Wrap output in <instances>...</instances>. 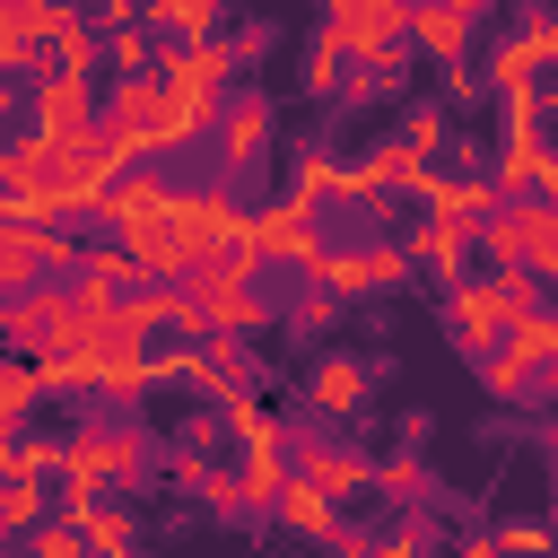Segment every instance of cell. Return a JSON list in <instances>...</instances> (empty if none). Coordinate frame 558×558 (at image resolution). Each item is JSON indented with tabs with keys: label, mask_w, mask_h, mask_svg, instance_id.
<instances>
[{
	"label": "cell",
	"mask_w": 558,
	"mask_h": 558,
	"mask_svg": "<svg viewBox=\"0 0 558 558\" xmlns=\"http://www.w3.org/2000/svg\"><path fill=\"white\" fill-rule=\"evenodd\" d=\"M471 253H480L488 270H506V262H523V218H514V201L480 218V235H471Z\"/></svg>",
	"instance_id": "d6a6232c"
},
{
	"label": "cell",
	"mask_w": 558,
	"mask_h": 558,
	"mask_svg": "<svg viewBox=\"0 0 558 558\" xmlns=\"http://www.w3.org/2000/svg\"><path fill=\"white\" fill-rule=\"evenodd\" d=\"M514 44L532 52V70H558V9H532V17L514 26Z\"/></svg>",
	"instance_id": "7bdbcfd3"
},
{
	"label": "cell",
	"mask_w": 558,
	"mask_h": 558,
	"mask_svg": "<svg viewBox=\"0 0 558 558\" xmlns=\"http://www.w3.org/2000/svg\"><path fill=\"white\" fill-rule=\"evenodd\" d=\"M105 122V87L87 78V70H44V78H26V131H52V140H87Z\"/></svg>",
	"instance_id": "5b68a950"
},
{
	"label": "cell",
	"mask_w": 558,
	"mask_h": 558,
	"mask_svg": "<svg viewBox=\"0 0 558 558\" xmlns=\"http://www.w3.org/2000/svg\"><path fill=\"white\" fill-rule=\"evenodd\" d=\"M70 288H78V305H122V296L140 288V262H131V244H122V235L87 244V253H78V270H70Z\"/></svg>",
	"instance_id": "ac0fdd59"
},
{
	"label": "cell",
	"mask_w": 558,
	"mask_h": 558,
	"mask_svg": "<svg viewBox=\"0 0 558 558\" xmlns=\"http://www.w3.org/2000/svg\"><path fill=\"white\" fill-rule=\"evenodd\" d=\"M9 453H17V427L0 418V480H9Z\"/></svg>",
	"instance_id": "11a10c76"
},
{
	"label": "cell",
	"mask_w": 558,
	"mask_h": 558,
	"mask_svg": "<svg viewBox=\"0 0 558 558\" xmlns=\"http://www.w3.org/2000/svg\"><path fill=\"white\" fill-rule=\"evenodd\" d=\"M541 201L558 209V148H549V174H541Z\"/></svg>",
	"instance_id": "db71d44e"
},
{
	"label": "cell",
	"mask_w": 558,
	"mask_h": 558,
	"mask_svg": "<svg viewBox=\"0 0 558 558\" xmlns=\"http://www.w3.org/2000/svg\"><path fill=\"white\" fill-rule=\"evenodd\" d=\"M35 279H44L35 227H26V218H0V296H17V288H35Z\"/></svg>",
	"instance_id": "1f68e13d"
},
{
	"label": "cell",
	"mask_w": 558,
	"mask_h": 558,
	"mask_svg": "<svg viewBox=\"0 0 558 558\" xmlns=\"http://www.w3.org/2000/svg\"><path fill=\"white\" fill-rule=\"evenodd\" d=\"M61 462H70V436H17L9 480H61Z\"/></svg>",
	"instance_id": "74e56055"
},
{
	"label": "cell",
	"mask_w": 558,
	"mask_h": 558,
	"mask_svg": "<svg viewBox=\"0 0 558 558\" xmlns=\"http://www.w3.org/2000/svg\"><path fill=\"white\" fill-rule=\"evenodd\" d=\"M270 131H279V105H270V96H253V87H235V96L218 105V122H209V174H218V183L262 174Z\"/></svg>",
	"instance_id": "3957f363"
},
{
	"label": "cell",
	"mask_w": 558,
	"mask_h": 558,
	"mask_svg": "<svg viewBox=\"0 0 558 558\" xmlns=\"http://www.w3.org/2000/svg\"><path fill=\"white\" fill-rule=\"evenodd\" d=\"M506 323H514V314L497 305V288H488V279H453V288H445V331H453V349H462V357H488V349L506 340Z\"/></svg>",
	"instance_id": "4fadbf2b"
},
{
	"label": "cell",
	"mask_w": 558,
	"mask_h": 558,
	"mask_svg": "<svg viewBox=\"0 0 558 558\" xmlns=\"http://www.w3.org/2000/svg\"><path fill=\"white\" fill-rule=\"evenodd\" d=\"M218 17H227V0H148V35H166V44L218 35Z\"/></svg>",
	"instance_id": "83f0119b"
},
{
	"label": "cell",
	"mask_w": 558,
	"mask_h": 558,
	"mask_svg": "<svg viewBox=\"0 0 558 558\" xmlns=\"http://www.w3.org/2000/svg\"><path fill=\"white\" fill-rule=\"evenodd\" d=\"M488 157H497V140H480V131H453V174H488Z\"/></svg>",
	"instance_id": "c3c4849f"
},
{
	"label": "cell",
	"mask_w": 558,
	"mask_h": 558,
	"mask_svg": "<svg viewBox=\"0 0 558 558\" xmlns=\"http://www.w3.org/2000/svg\"><path fill=\"white\" fill-rule=\"evenodd\" d=\"M61 471L96 480V488H140L157 471V445H148V427H131V410H87L70 427V462Z\"/></svg>",
	"instance_id": "6da1fadb"
},
{
	"label": "cell",
	"mask_w": 558,
	"mask_h": 558,
	"mask_svg": "<svg viewBox=\"0 0 558 558\" xmlns=\"http://www.w3.org/2000/svg\"><path fill=\"white\" fill-rule=\"evenodd\" d=\"M418 541H427V532H418V514H410V523H392V532H366V558H418Z\"/></svg>",
	"instance_id": "f6af8a7d"
},
{
	"label": "cell",
	"mask_w": 558,
	"mask_h": 558,
	"mask_svg": "<svg viewBox=\"0 0 558 558\" xmlns=\"http://www.w3.org/2000/svg\"><path fill=\"white\" fill-rule=\"evenodd\" d=\"M541 410L558 418V366H541Z\"/></svg>",
	"instance_id": "f5cc1de1"
},
{
	"label": "cell",
	"mask_w": 558,
	"mask_h": 558,
	"mask_svg": "<svg viewBox=\"0 0 558 558\" xmlns=\"http://www.w3.org/2000/svg\"><path fill=\"white\" fill-rule=\"evenodd\" d=\"M453 558H497V532H462V541H453Z\"/></svg>",
	"instance_id": "f907efd6"
},
{
	"label": "cell",
	"mask_w": 558,
	"mask_h": 558,
	"mask_svg": "<svg viewBox=\"0 0 558 558\" xmlns=\"http://www.w3.org/2000/svg\"><path fill=\"white\" fill-rule=\"evenodd\" d=\"M279 323H288L296 340H314V349H323V340H331V323H340V296H331L323 279H305V288L279 305Z\"/></svg>",
	"instance_id": "f546056e"
},
{
	"label": "cell",
	"mask_w": 558,
	"mask_h": 558,
	"mask_svg": "<svg viewBox=\"0 0 558 558\" xmlns=\"http://www.w3.org/2000/svg\"><path fill=\"white\" fill-rule=\"evenodd\" d=\"M192 497H201L209 514H253V506H244V471H218V462L201 471V488H192Z\"/></svg>",
	"instance_id": "b9f144b4"
},
{
	"label": "cell",
	"mask_w": 558,
	"mask_h": 558,
	"mask_svg": "<svg viewBox=\"0 0 558 558\" xmlns=\"http://www.w3.org/2000/svg\"><path fill=\"white\" fill-rule=\"evenodd\" d=\"M35 357H17V349H0V418L17 427V418H35Z\"/></svg>",
	"instance_id": "d590c367"
},
{
	"label": "cell",
	"mask_w": 558,
	"mask_h": 558,
	"mask_svg": "<svg viewBox=\"0 0 558 558\" xmlns=\"http://www.w3.org/2000/svg\"><path fill=\"white\" fill-rule=\"evenodd\" d=\"M488 96H497V87H488L480 52H471V61H445V87H436V105H445V113H480Z\"/></svg>",
	"instance_id": "e575fe53"
},
{
	"label": "cell",
	"mask_w": 558,
	"mask_h": 558,
	"mask_svg": "<svg viewBox=\"0 0 558 558\" xmlns=\"http://www.w3.org/2000/svg\"><path fill=\"white\" fill-rule=\"evenodd\" d=\"M78 532H87V549H96V558H122V549L140 541V514H131V497H113V488H105V497L78 514Z\"/></svg>",
	"instance_id": "d4e9b609"
},
{
	"label": "cell",
	"mask_w": 558,
	"mask_h": 558,
	"mask_svg": "<svg viewBox=\"0 0 558 558\" xmlns=\"http://www.w3.org/2000/svg\"><path fill=\"white\" fill-rule=\"evenodd\" d=\"M392 140H401V148H410V157H427V166H436V157H445V148H453V113H445V105H436V96H418V105H410V113H401V122H392Z\"/></svg>",
	"instance_id": "484cf974"
},
{
	"label": "cell",
	"mask_w": 558,
	"mask_h": 558,
	"mask_svg": "<svg viewBox=\"0 0 558 558\" xmlns=\"http://www.w3.org/2000/svg\"><path fill=\"white\" fill-rule=\"evenodd\" d=\"M366 401H375V366H366V357H349V349L314 357V375H305V410H314L323 427H357Z\"/></svg>",
	"instance_id": "ba28073f"
},
{
	"label": "cell",
	"mask_w": 558,
	"mask_h": 558,
	"mask_svg": "<svg viewBox=\"0 0 558 558\" xmlns=\"http://www.w3.org/2000/svg\"><path fill=\"white\" fill-rule=\"evenodd\" d=\"M323 17L349 35V52H357V61L410 52V0H323Z\"/></svg>",
	"instance_id": "30bf717a"
},
{
	"label": "cell",
	"mask_w": 558,
	"mask_h": 558,
	"mask_svg": "<svg viewBox=\"0 0 558 558\" xmlns=\"http://www.w3.org/2000/svg\"><path fill=\"white\" fill-rule=\"evenodd\" d=\"M0 514L17 523V541L35 532V523H52L61 506H52V480H0Z\"/></svg>",
	"instance_id": "836d02e7"
},
{
	"label": "cell",
	"mask_w": 558,
	"mask_h": 558,
	"mask_svg": "<svg viewBox=\"0 0 558 558\" xmlns=\"http://www.w3.org/2000/svg\"><path fill=\"white\" fill-rule=\"evenodd\" d=\"M401 253H410V270L436 279V288L471 279V227H453V218H418V227L401 235Z\"/></svg>",
	"instance_id": "e0dca14e"
},
{
	"label": "cell",
	"mask_w": 558,
	"mask_h": 558,
	"mask_svg": "<svg viewBox=\"0 0 558 558\" xmlns=\"http://www.w3.org/2000/svg\"><path fill=\"white\" fill-rule=\"evenodd\" d=\"M227 44H235V61H244V70H253V61H262V52H270V44H279V26H270V17H253V26H235V35H227Z\"/></svg>",
	"instance_id": "7dc6e473"
},
{
	"label": "cell",
	"mask_w": 558,
	"mask_h": 558,
	"mask_svg": "<svg viewBox=\"0 0 558 558\" xmlns=\"http://www.w3.org/2000/svg\"><path fill=\"white\" fill-rule=\"evenodd\" d=\"M314 218H323V209H314V201H296V192H279V201H253V209H244V235H235V244H244V253H253L262 270H288Z\"/></svg>",
	"instance_id": "9c48e42d"
},
{
	"label": "cell",
	"mask_w": 558,
	"mask_h": 558,
	"mask_svg": "<svg viewBox=\"0 0 558 558\" xmlns=\"http://www.w3.org/2000/svg\"><path fill=\"white\" fill-rule=\"evenodd\" d=\"M270 523H279V532H296V541H340V532H349V523H340V497H331V488H314L305 471L279 488Z\"/></svg>",
	"instance_id": "d6986e66"
},
{
	"label": "cell",
	"mask_w": 558,
	"mask_h": 558,
	"mask_svg": "<svg viewBox=\"0 0 558 558\" xmlns=\"http://www.w3.org/2000/svg\"><path fill=\"white\" fill-rule=\"evenodd\" d=\"M17 549H26V558H96V549H87V532H78L70 514H52V523H35V532H26Z\"/></svg>",
	"instance_id": "f35d334b"
},
{
	"label": "cell",
	"mask_w": 558,
	"mask_h": 558,
	"mask_svg": "<svg viewBox=\"0 0 558 558\" xmlns=\"http://www.w3.org/2000/svg\"><path fill=\"white\" fill-rule=\"evenodd\" d=\"M0 549H17V523H9V514H0Z\"/></svg>",
	"instance_id": "9f6ffc18"
},
{
	"label": "cell",
	"mask_w": 558,
	"mask_h": 558,
	"mask_svg": "<svg viewBox=\"0 0 558 558\" xmlns=\"http://www.w3.org/2000/svg\"><path fill=\"white\" fill-rule=\"evenodd\" d=\"M9 9H17V0H0V17H9Z\"/></svg>",
	"instance_id": "6f0895ef"
},
{
	"label": "cell",
	"mask_w": 558,
	"mask_h": 558,
	"mask_svg": "<svg viewBox=\"0 0 558 558\" xmlns=\"http://www.w3.org/2000/svg\"><path fill=\"white\" fill-rule=\"evenodd\" d=\"M218 418H227V436H235L244 453H288V445H296V436H288V418L262 401V384H244V392H235Z\"/></svg>",
	"instance_id": "ffe728a7"
},
{
	"label": "cell",
	"mask_w": 558,
	"mask_h": 558,
	"mask_svg": "<svg viewBox=\"0 0 558 558\" xmlns=\"http://www.w3.org/2000/svg\"><path fill=\"white\" fill-rule=\"evenodd\" d=\"M183 288L201 296L209 331H235V340H253V331H270V323H279V296H270L262 279H183Z\"/></svg>",
	"instance_id": "8fae6325"
},
{
	"label": "cell",
	"mask_w": 558,
	"mask_h": 558,
	"mask_svg": "<svg viewBox=\"0 0 558 558\" xmlns=\"http://www.w3.org/2000/svg\"><path fill=\"white\" fill-rule=\"evenodd\" d=\"M288 462H296L314 488H331V497H366V488H375V453H357L340 427H331V436H296Z\"/></svg>",
	"instance_id": "7c38bea8"
},
{
	"label": "cell",
	"mask_w": 558,
	"mask_h": 558,
	"mask_svg": "<svg viewBox=\"0 0 558 558\" xmlns=\"http://www.w3.org/2000/svg\"><path fill=\"white\" fill-rule=\"evenodd\" d=\"M375 497H392V506H427V497H436V471L401 445V453H384V462H375Z\"/></svg>",
	"instance_id": "4dcf8cb0"
},
{
	"label": "cell",
	"mask_w": 558,
	"mask_h": 558,
	"mask_svg": "<svg viewBox=\"0 0 558 558\" xmlns=\"http://www.w3.org/2000/svg\"><path fill=\"white\" fill-rule=\"evenodd\" d=\"M0 558H26V549H0Z\"/></svg>",
	"instance_id": "680465c9"
},
{
	"label": "cell",
	"mask_w": 558,
	"mask_h": 558,
	"mask_svg": "<svg viewBox=\"0 0 558 558\" xmlns=\"http://www.w3.org/2000/svg\"><path fill=\"white\" fill-rule=\"evenodd\" d=\"M401 279H410V253H401V235H357V244H331V262H323V288H331L340 305L392 296Z\"/></svg>",
	"instance_id": "8992f818"
},
{
	"label": "cell",
	"mask_w": 558,
	"mask_h": 558,
	"mask_svg": "<svg viewBox=\"0 0 558 558\" xmlns=\"http://www.w3.org/2000/svg\"><path fill=\"white\" fill-rule=\"evenodd\" d=\"M488 288H497V305H506V314H532V305H541V270H532V262L488 270Z\"/></svg>",
	"instance_id": "ab89813d"
},
{
	"label": "cell",
	"mask_w": 558,
	"mask_h": 558,
	"mask_svg": "<svg viewBox=\"0 0 558 558\" xmlns=\"http://www.w3.org/2000/svg\"><path fill=\"white\" fill-rule=\"evenodd\" d=\"M340 166H349V157H331L323 140H305V148H296V174H288V192H296V201H314V209H323V201L340 209Z\"/></svg>",
	"instance_id": "f1b7e54d"
},
{
	"label": "cell",
	"mask_w": 558,
	"mask_h": 558,
	"mask_svg": "<svg viewBox=\"0 0 558 558\" xmlns=\"http://www.w3.org/2000/svg\"><path fill=\"white\" fill-rule=\"evenodd\" d=\"M549 122H506L497 131V157H488V174H497V192L514 201V192H541V174H549Z\"/></svg>",
	"instance_id": "9a60e30c"
},
{
	"label": "cell",
	"mask_w": 558,
	"mask_h": 558,
	"mask_svg": "<svg viewBox=\"0 0 558 558\" xmlns=\"http://www.w3.org/2000/svg\"><path fill=\"white\" fill-rule=\"evenodd\" d=\"M166 227L183 235V253H192V270L209 262V253H227L235 235H244V192L235 183H174V201H166Z\"/></svg>",
	"instance_id": "277c9868"
},
{
	"label": "cell",
	"mask_w": 558,
	"mask_h": 558,
	"mask_svg": "<svg viewBox=\"0 0 558 558\" xmlns=\"http://www.w3.org/2000/svg\"><path fill=\"white\" fill-rule=\"evenodd\" d=\"M471 375H480V392H488V401H506V410H532V401H541V366H532V357H514V349L471 357Z\"/></svg>",
	"instance_id": "44dd1931"
},
{
	"label": "cell",
	"mask_w": 558,
	"mask_h": 558,
	"mask_svg": "<svg viewBox=\"0 0 558 558\" xmlns=\"http://www.w3.org/2000/svg\"><path fill=\"white\" fill-rule=\"evenodd\" d=\"M35 253H44V279H70L87 244H78V235H70V218H61V227H35Z\"/></svg>",
	"instance_id": "60d3db41"
},
{
	"label": "cell",
	"mask_w": 558,
	"mask_h": 558,
	"mask_svg": "<svg viewBox=\"0 0 558 558\" xmlns=\"http://www.w3.org/2000/svg\"><path fill=\"white\" fill-rule=\"evenodd\" d=\"M157 384H166V357H157V349H105L87 401H96V410H140Z\"/></svg>",
	"instance_id": "5bb4252c"
},
{
	"label": "cell",
	"mask_w": 558,
	"mask_h": 558,
	"mask_svg": "<svg viewBox=\"0 0 558 558\" xmlns=\"http://www.w3.org/2000/svg\"><path fill=\"white\" fill-rule=\"evenodd\" d=\"M96 384V349H78V340H52V349H35V392L44 401H61V392H87Z\"/></svg>",
	"instance_id": "603a6c76"
},
{
	"label": "cell",
	"mask_w": 558,
	"mask_h": 558,
	"mask_svg": "<svg viewBox=\"0 0 558 558\" xmlns=\"http://www.w3.org/2000/svg\"><path fill=\"white\" fill-rule=\"evenodd\" d=\"M70 323H78V288H61V279H35V288L0 296V349H17V357L52 349Z\"/></svg>",
	"instance_id": "52a82bcc"
},
{
	"label": "cell",
	"mask_w": 558,
	"mask_h": 558,
	"mask_svg": "<svg viewBox=\"0 0 558 558\" xmlns=\"http://www.w3.org/2000/svg\"><path fill=\"white\" fill-rule=\"evenodd\" d=\"M349 70H357V52H349V35L323 17L314 44H305V96H349Z\"/></svg>",
	"instance_id": "7402d4cb"
},
{
	"label": "cell",
	"mask_w": 558,
	"mask_h": 558,
	"mask_svg": "<svg viewBox=\"0 0 558 558\" xmlns=\"http://www.w3.org/2000/svg\"><path fill=\"white\" fill-rule=\"evenodd\" d=\"M105 70H113V78H148V70H157L148 26H113V35H105Z\"/></svg>",
	"instance_id": "8d00e7d4"
},
{
	"label": "cell",
	"mask_w": 558,
	"mask_h": 558,
	"mask_svg": "<svg viewBox=\"0 0 558 558\" xmlns=\"http://www.w3.org/2000/svg\"><path fill=\"white\" fill-rule=\"evenodd\" d=\"M514 218H523V262L541 270V288H558V209L541 192H514Z\"/></svg>",
	"instance_id": "cb8c5ba5"
},
{
	"label": "cell",
	"mask_w": 558,
	"mask_h": 558,
	"mask_svg": "<svg viewBox=\"0 0 558 558\" xmlns=\"http://www.w3.org/2000/svg\"><path fill=\"white\" fill-rule=\"evenodd\" d=\"M323 558H366V532H357V523H349V532H340V541H323Z\"/></svg>",
	"instance_id": "816d5d0a"
},
{
	"label": "cell",
	"mask_w": 558,
	"mask_h": 558,
	"mask_svg": "<svg viewBox=\"0 0 558 558\" xmlns=\"http://www.w3.org/2000/svg\"><path fill=\"white\" fill-rule=\"evenodd\" d=\"M497 558H558V532L549 523H506L497 532Z\"/></svg>",
	"instance_id": "ee69618b"
},
{
	"label": "cell",
	"mask_w": 558,
	"mask_h": 558,
	"mask_svg": "<svg viewBox=\"0 0 558 558\" xmlns=\"http://www.w3.org/2000/svg\"><path fill=\"white\" fill-rule=\"evenodd\" d=\"M78 9H87L105 35H113V26H148V0H78Z\"/></svg>",
	"instance_id": "bcb514c9"
},
{
	"label": "cell",
	"mask_w": 558,
	"mask_h": 558,
	"mask_svg": "<svg viewBox=\"0 0 558 558\" xmlns=\"http://www.w3.org/2000/svg\"><path fill=\"white\" fill-rule=\"evenodd\" d=\"M235 44L227 35H192V44H157V78H166V96L201 122V140H209V122H218V105L235 96Z\"/></svg>",
	"instance_id": "7a4b0ae2"
},
{
	"label": "cell",
	"mask_w": 558,
	"mask_h": 558,
	"mask_svg": "<svg viewBox=\"0 0 558 558\" xmlns=\"http://www.w3.org/2000/svg\"><path fill=\"white\" fill-rule=\"evenodd\" d=\"M218 436H227V418H218V410H209V401H201V410H192V418H183V445H192V453H209V445H218Z\"/></svg>",
	"instance_id": "681fc988"
},
{
	"label": "cell",
	"mask_w": 558,
	"mask_h": 558,
	"mask_svg": "<svg viewBox=\"0 0 558 558\" xmlns=\"http://www.w3.org/2000/svg\"><path fill=\"white\" fill-rule=\"evenodd\" d=\"M166 201H174V174H166V166H122L96 218H105L113 235H131V227H148V218H166Z\"/></svg>",
	"instance_id": "2e32d148"
},
{
	"label": "cell",
	"mask_w": 558,
	"mask_h": 558,
	"mask_svg": "<svg viewBox=\"0 0 558 558\" xmlns=\"http://www.w3.org/2000/svg\"><path fill=\"white\" fill-rule=\"evenodd\" d=\"M497 349H514V357H532V366H558V296H541L532 314H514Z\"/></svg>",
	"instance_id": "4316f807"
}]
</instances>
